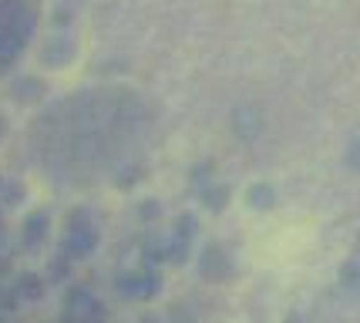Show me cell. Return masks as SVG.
Segmentation results:
<instances>
[{"label": "cell", "instance_id": "obj_7", "mask_svg": "<svg viewBox=\"0 0 360 323\" xmlns=\"http://www.w3.org/2000/svg\"><path fill=\"white\" fill-rule=\"evenodd\" d=\"M175 236L192 243V239L199 236V219H195V215H179V222H175Z\"/></svg>", "mask_w": 360, "mask_h": 323}, {"label": "cell", "instance_id": "obj_13", "mask_svg": "<svg viewBox=\"0 0 360 323\" xmlns=\"http://www.w3.org/2000/svg\"><path fill=\"white\" fill-rule=\"evenodd\" d=\"M139 179H141V169H128L122 175V185H131V182H139Z\"/></svg>", "mask_w": 360, "mask_h": 323}, {"label": "cell", "instance_id": "obj_2", "mask_svg": "<svg viewBox=\"0 0 360 323\" xmlns=\"http://www.w3.org/2000/svg\"><path fill=\"white\" fill-rule=\"evenodd\" d=\"M199 270H202V279L222 283V279L233 277V260H229V253L222 246H209L202 253V260H199Z\"/></svg>", "mask_w": 360, "mask_h": 323}, {"label": "cell", "instance_id": "obj_4", "mask_svg": "<svg viewBox=\"0 0 360 323\" xmlns=\"http://www.w3.org/2000/svg\"><path fill=\"white\" fill-rule=\"evenodd\" d=\"M199 199L209 205V209H222L226 202H229V185H216V182H209L199 189Z\"/></svg>", "mask_w": 360, "mask_h": 323}, {"label": "cell", "instance_id": "obj_9", "mask_svg": "<svg viewBox=\"0 0 360 323\" xmlns=\"http://www.w3.org/2000/svg\"><path fill=\"white\" fill-rule=\"evenodd\" d=\"M340 283L344 286H360V262H347L340 270Z\"/></svg>", "mask_w": 360, "mask_h": 323}, {"label": "cell", "instance_id": "obj_5", "mask_svg": "<svg viewBox=\"0 0 360 323\" xmlns=\"http://www.w3.org/2000/svg\"><path fill=\"white\" fill-rule=\"evenodd\" d=\"M186 260H188V239H179V236H172V239L165 243V262L182 266Z\"/></svg>", "mask_w": 360, "mask_h": 323}, {"label": "cell", "instance_id": "obj_3", "mask_svg": "<svg viewBox=\"0 0 360 323\" xmlns=\"http://www.w3.org/2000/svg\"><path fill=\"white\" fill-rule=\"evenodd\" d=\"M94 243H98V232L91 226H81V229H71L64 249H68V256H91Z\"/></svg>", "mask_w": 360, "mask_h": 323}, {"label": "cell", "instance_id": "obj_16", "mask_svg": "<svg viewBox=\"0 0 360 323\" xmlns=\"http://www.w3.org/2000/svg\"><path fill=\"white\" fill-rule=\"evenodd\" d=\"M357 249H360V236H357Z\"/></svg>", "mask_w": 360, "mask_h": 323}, {"label": "cell", "instance_id": "obj_14", "mask_svg": "<svg viewBox=\"0 0 360 323\" xmlns=\"http://www.w3.org/2000/svg\"><path fill=\"white\" fill-rule=\"evenodd\" d=\"M286 323H303V317H300V313H290V317H286Z\"/></svg>", "mask_w": 360, "mask_h": 323}, {"label": "cell", "instance_id": "obj_11", "mask_svg": "<svg viewBox=\"0 0 360 323\" xmlns=\"http://www.w3.org/2000/svg\"><path fill=\"white\" fill-rule=\"evenodd\" d=\"M158 213H162V205H158V202H152V199H148V202H141V205H139V215L145 219V222H152V219H158Z\"/></svg>", "mask_w": 360, "mask_h": 323}, {"label": "cell", "instance_id": "obj_8", "mask_svg": "<svg viewBox=\"0 0 360 323\" xmlns=\"http://www.w3.org/2000/svg\"><path fill=\"white\" fill-rule=\"evenodd\" d=\"M212 172H216V165H212V162H205V165H199V169H192V172H188V182L195 185V192H199L202 185H209L205 179H209Z\"/></svg>", "mask_w": 360, "mask_h": 323}, {"label": "cell", "instance_id": "obj_15", "mask_svg": "<svg viewBox=\"0 0 360 323\" xmlns=\"http://www.w3.org/2000/svg\"><path fill=\"white\" fill-rule=\"evenodd\" d=\"M141 323H162V320H158V317H145V320H141Z\"/></svg>", "mask_w": 360, "mask_h": 323}, {"label": "cell", "instance_id": "obj_6", "mask_svg": "<svg viewBox=\"0 0 360 323\" xmlns=\"http://www.w3.org/2000/svg\"><path fill=\"white\" fill-rule=\"evenodd\" d=\"M276 202V192L269 189V185H252L250 189V205H256V209H269Z\"/></svg>", "mask_w": 360, "mask_h": 323}, {"label": "cell", "instance_id": "obj_12", "mask_svg": "<svg viewBox=\"0 0 360 323\" xmlns=\"http://www.w3.org/2000/svg\"><path fill=\"white\" fill-rule=\"evenodd\" d=\"M347 162H350L354 169H360V141L354 145V148H350V152H347Z\"/></svg>", "mask_w": 360, "mask_h": 323}, {"label": "cell", "instance_id": "obj_1", "mask_svg": "<svg viewBox=\"0 0 360 323\" xmlns=\"http://www.w3.org/2000/svg\"><path fill=\"white\" fill-rule=\"evenodd\" d=\"M158 290H162V273L155 266H141L135 273L118 277V293L125 300H152V296H158Z\"/></svg>", "mask_w": 360, "mask_h": 323}, {"label": "cell", "instance_id": "obj_10", "mask_svg": "<svg viewBox=\"0 0 360 323\" xmlns=\"http://www.w3.org/2000/svg\"><path fill=\"white\" fill-rule=\"evenodd\" d=\"M169 320L172 323H195V313H192L186 303H175V307L169 310Z\"/></svg>", "mask_w": 360, "mask_h": 323}]
</instances>
